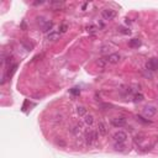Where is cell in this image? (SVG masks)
<instances>
[{
	"instance_id": "8992f818",
	"label": "cell",
	"mask_w": 158,
	"mask_h": 158,
	"mask_svg": "<svg viewBox=\"0 0 158 158\" xmlns=\"http://www.w3.org/2000/svg\"><path fill=\"white\" fill-rule=\"evenodd\" d=\"M146 67L149 70H157L158 69V58H151L146 63Z\"/></svg>"
},
{
	"instance_id": "5bb4252c",
	"label": "cell",
	"mask_w": 158,
	"mask_h": 158,
	"mask_svg": "<svg viewBox=\"0 0 158 158\" xmlns=\"http://www.w3.org/2000/svg\"><path fill=\"white\" fill-rule=\"evenodd\" d=\"M143 100V95L142 94H136L135 95V101H142Z\"/></svg>"
},
{
	"instance_id": "2e32d148",
	"label": "cell",
	"mask_w": 158,
	"mask_h": 158,
	"mask_svg": "<svg viewBox=\"0 0 158 158\" xmlns=\"http://www.w3.org/2000/svg\"><path fill=\"white\" fill-rule=\"evenodd\" d=\"M70 93H72L73 95H79V94H80V90H79L78 88H73L72 90H70Z\"/></svg>"
},
{
	"instance_id": "8fae6325",
	"label": "cell",
	"mask_w": 158,
	"mask_h": 158,
	"mask_svg": "<svg viewBox=\"0 0 158 158\" xmlns=\"http://www.w3.org/2000/svg\"><path fill=\"white\" fill-rule=\"evenodd\" d=\"M84 122H85V125L90 126V125H92V123L94 122V116H93L92 114H86V115L84 116Z\"/></svg>"
},
{
	"instance_id": "9c48e42d",
	"label": "cell",
	"mask_w": 158,
	"mask_h": 158,
	"mask_svg": "<svg viewBox=\"0 0 158 158\" xmlns=\"http://www.w3.org/2000/svg\"><path fill=\"white\" fill-rule=\"evenodd\" d=\"M59 36H61V32H58V31H52V32H50V33L47 35V40H48V41H56V40L59 39Z\"/></svg>"
},
{
	"instance_id": "9a60e30c",
	"label": "cell",
	"mask_w": 158,
	"mask_h": 158,
	"mask_svg": "<svg viewBox=\"0 0 158 158\" xmlns=\"http://www.w3.org/2000/svg\"><path fill=\"white\" fill-rule=\"evenodd\" d=\"M138 121H141V122H143V123H151V121H149V120H145L143 118H142V116H137L136 118Z\"/></svg>"
},
{
	"instance_id": "5b68a950",
	"label": "cell",
	"mask_w": 158,
	"mask_h": 158,
	"mask_svg": "<svg viewBox=\"0 0 158 158\" xmlns=\"http://www.w3.org/2000/svg\"><path fill=\"white\" fill-rule=\"evenodd\" d=\"M126 138H127V135H126L125 132H122V131H119V132H116V133L114 135V140H115V142L125 143Z\"/></svg>"
},
{
	"instance_id": "4fadbf2b",
	"label": "cell",
	"mask_w": 158,
	"mask_h": 158,
	"mask_svg": "<svg viewBox=\"0 0 158 158\" xmlns=\"http://www.w3.org/2000/svg\"><path fill=\"white\" fill-rule=\"evenodd\" d=\"M123 148H125L123 143H120V142H115V149H118V151H123Z\"/></svg>"
},
{
	"instance_id": "30bf717a",
	"label": "cell",
	"mask_w": 158,
	"mask_h": 158,
	"mask_svg": "<svg viewBox=\"0 0 158 158\" xmlns=\"http://www.w3.org/2000/svg\"><path fill=\"white\" fill-rule=\"evenodd\" d=\"M129 46L131 47V48H138L141 46V41L138 40V39H132L129 42Z\"/></svg>"
},
{
	"instance_id": "277c9868",
	"label": "cell",
	"mask_w": 158,
	"mask_h": 158,
	"mask_svg": "<svg viewBox=\"0 0 158 158\" xmlns=\"http://www.w3.org/2000/svg\"><path fill=\"white\" fill-rule=\"evenodd\" d=\"M111 125L114 127H122L126 125V119L125 118H115L111 119Z\"/></svg>"
},
{
	"instance_id": "e0dca14e",
	"label": "cell",
	"mask_w": 158,
	"mask_h": 158,
	"mask_svg": "<svg viewBox=\"0 0 158 158\" xmlns=\"http://www.w3.org/2000/svg\"><path fill=\"white\" fill-rule=\"evenodd\" d=\"M67 29H68V26H67V25H62L61 26V32H66Z\"/></svg>"
},
{
	"instance_id": "7a4b0ae2",
	"label": "cell",
	"mask_w": 158,
	"mask_h": 158,
	"mask_svg": "<svg viewBox=\"0 0 158 158\" xmlns=\"http://www.w3.org/2000/svg\"><path fill=\"white\" fill-rule=\"evenodd\" d=\"M101 16H103L104 20H112L115 16H116V11L112 10V9H104L101 11Z\"/></svg>"
},
{
	"instance_id": "3957f363",
	"label": "cell",
	"mask_w": 158,
	"mask_h": 158,
	"mask_svg": "<svg viewBox=\"0 0 158 158\" xmlns=\"http://www.w3.org/2000/svg\"><path fill=\"white\" fill-rule=\"evenodd\" d=\"M156 114H157V109L153 105H147V106L143 108V115L147 116V118H152Z\"/></svg>"
},
{
	"instance_id": "52a82bcc",
	"label": "cell",
	"mask_w": 158,
	"mask_h": 158,
	"mask_svg": "<svg viewBox=\"0 0 158 158\" xmlns=\"http://www.w3.org/2000/svg\"><path fill=\"white\" fill-rule=\"evenodd\" d=\"M120 59H121V57H120L119 53H111V54L108 56L106 62L108 63H111V64H116V63L120 62Z\"/></svg>"
},
{
	"instance_id": "ac0fdd59",
	"label": "cell",
	"mask_w": 158,
	"mask_h": 158,
	"mask_svg": "<svg viewBox=\"0 0 158 158\" xmlns=\"http://www.w3.org/2000/svg\"><path fill=\"white\" fill-rule=\"evenodd\" d=\"M39 4H43V1H36L35 5H39Z\"/></svg>"
},
{
	"instance_id": "ba28073f",
	"label": "cell",
	"mask_w": 158,
	"mask_h": 158,
	"mask_svg": "<svg viewBox=\"0 0 158 158\" xmlns=\"http://www.w3.org/2000/svg\"><path fill=\"white\" fill-rule=\"evenodd\" d=\"M98 133L101 135V136H106V133H108V127L103 121H100L98 123Z\"/></svg>"
},
{
	"instance_id": "6da1fadb",
	"label": "cell",
	"mask_w": 158,
	"mask_h": 158,
	"mask_svg": "<svg viewBox=\"0 0 158 158\" xmlns=\"http://www.w3.org/2000/svg\"><path fill=\"white\" fill-rule=\"evenodd\" d=\"M98 138V133L95 131L90 130V131H86L85 135H84V140H85V143L86 145H92L93 142H95Z\"/></svg>"
},
{
	"instance_id": "7c38bea8",
	"label": "cell",
	"mask_w": 158,
	"mask_h": 158,
	"mask_svg": "<svg viewBox=\"0 0 158 158\" xmlns=\"http://www.w3.org/2000/svg\"><path fill=\"white\" fill-rule=\"evenodd\" d=\"M77 112L79 116H85L86 115V109L84 106H78L77 108Z\"/></svg>"
}]
</instances>
